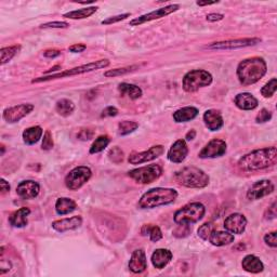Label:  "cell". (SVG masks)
Listing matches in <instances>:
<instances>
[{
	"mask_svg": "<svg viewBox=\"0 0 277 277\" xmlns=\"http://www.w3.org/2000/svg\"><path fill=\"white\" fill-rule=\"evenodd\" d=\"M163 154V146L162 145H155L151 148L149 151L137 153L134 152L129 156L128 161L132 165H140V163L148 162L151 160H154L156 158L161 156Z\"/></svg>",
	"mask_w": 277,
	"mask_h": 277,
	"instance_id": "cell-12",
	"label": "cell"
},
{
	"mask_svg": "<svg viewBox=\"0 0 277 277\" xmlns=\"http://www.w3.org/2000/svg\"><path fill=\"white\" fill-rule=\"evenodd\" d=\"M139 69L138 65H131V66H127V67H121V69H115V70H111L107 71L104 73L105 77H117V76H122V75H127L129 73H132L134 71H137Z\"/></svg>",
	"mask_w": 277,
	"mask_h": 277,
	"instance_id": "cell-36",
	"label": "cell"
},
{
	"mask_svg": "<svg viewBox=\"0 0 277 277\" xmlns=\"http://www.w3.org/2000/svg\"><path fill=\"white\" fill-rule=\"evenodd\" d=\"M203 121H205L206 127L211 131H218L224 125L221 112L217 110L206 111L203 114Z\"/></svg>",
	"mask_w": 277,
	"mask_h": 277,
	"instance_id": "cell-20",
	"label": "cell"
},
{
	"mask_svg": "<svg viewBox=\"0 0 277 277\" xmlns=\"http://www.w3.org/2000/svg\"><path fill=\"white\" fill-rule=\"evenodd\" d=\"M118 114V110L114 106H109L102 113V117H114Z\"/></svg>",
	"mask_w": 277,
	"mask_h": 277,
	"instance_id": "cell-48",
	"label": "cell"
},
{
	"mask_svg": "<svg viewBox=\"0 0 277 277\" xmlns=\"http://www.w3.org/2000/svg\"><path fill=\"white\" fill-rule=\"evenodd\" d=\"M0 186H1V194L2 195L5 194V193H8V192L10 191V185L4 179H1V181H0Z\"/></svg>",
	"mask_w": 277,
	"mask_h": 277,
	"instance_id": "cell-52",
	"label": "cell"
},
{
	"mask_svg": "<svg viewBox=\"0 0 277 277\" xmlns=\"http://www.w3.org/2000/svg\"><path fill=\"white\" fill-rule=\"evenodd\" d=\"M110 142L111 140L107 135H100V137L95 139L91 148H90V154H97V153L104 151L105 148H107V145L110 144Z\"/></svg>",
	"mask_w": 277,
	"mask_h": 277,
	"instance_id": "cell-34",
	"label": "cell"
},
{
	"mask_svg": "<svg viewBox=\"0 0 277 277\" xmlns=\"http://www.w3.org/2000/svg\"><path fill=\"white\" fill-rule=\"evenodd\" d=\"M92 176L91 169L86 166H79L73 169L65 178L66 188L71 191H77L86 184Z\"/></svg>",
	"mask_w": 277,
	"mask_h": 277,
	"instance_id": "cell-9",
	"label": "cell"
},
{
	"mask_svg": "<svg viewBox=\"0 0 277 277\" xmlns=\"http://www.w3.org/2000/svg\"><path fill=\"white\" fill-rule=\"evenodd\" d=\"M271 118H272V113L268 110H261L260 111L259 114L256 117V121L259 123H263V122H267L269 120H271Z\"/></svg>",
	"mask_w": 277,
	"mask_h": 277,
	"instance_id": "cell-41",
	"label": "cell"
},
{
	"mask_svg": "<svg viewBox=\"0 0 277 277\" xmlns=\"http://www.w3.org/2000/svg\"><path fill=\"white\" fill-rule=\"evenodd\" d=\"M129 269L131 272L139 274L143 273L148 269V261H146V254L143 249L134 250L131 259L129 261Z\"/></svg>",
	"mask_w": 277,
	"mask_h": 277,
	"instance_id": "cell-19",
	"label": "cell"
},
{
	"mask_svg": "<svg viewBox=\"0 0 277 277\" xmlns=\"http://www.w3.org/2000/svg\"><path fill=\"white\" fill-rule=\"evenodd\" d=\"M198 115V110L193 106H186L173 113V119L176 122H188L193 120Z\"/></svg>",
	"mask_w": 277,
	"mask_h": 277,
	"instance_id": "cell-27",
	"label": "cell"
},
{
	"mask_svg": "<svg viewBox=\"0 0 277 277\" xmlns=\"http://www.w3.org/2000/svg\"><path fill=\"white\" fill-rule=\"evenodd\" d=\"M259 42H261L260 38H244V39H235V40H227V41H219L208 44L206 49H214V50H235L247 48L251 46H256Z\"/></svg>",
	"mask_w": 277,
	"mask_h": 277,
	"instance_id": "cell-10",
	"label": "cell"
},
{
	"mask_svg": "<svg viewBox=\"0 0 277 277\" xmlns=\"http://www.w3.org/2000/svg\"><path fill=\"white\" fill-rule=\"evenodd\" d=\"M223 19H224V15L220 14V13H210L207 15V21H209V22H218Z\"/></svg>",
	"mask_w": 277,
	"mask_h": 277,
	"instance_id": "cell-50",
	"label": "cell"
},
{
	"mask_svg": "<svg viewBox=\"0 0 277 277\" xmlns=\"http://www.w3.org/2000/svg\"><path fill=\"white\" fill-rule=\"evenodd\" d=\"M274 191V184L270 180H260L251 185L247 192V197L250 200L261 199L262 197L268 196Z\"/></svg>",
	"mask_w": 277,
	"mask_h": 277,
	"instance_id": "cell-13",
	"label": "cell"
},
{
	"mask_svg": "<svg viewBox=\"0 0 277 277\" xmlns=\"http://www.w3.org/2000/svg\"><path fill=\"white\" fill-rule=\"evenodd\" d=\"M178 198V192L173 189L155 188L151 189L141 197L139 207L141 209H152L159 206L170 205Z\"/></svg>",
	"mask_w": 277,
	"mask_h": 277,
	"instance_id": "cell-3",
	"label": "cell"
},
{
	"mask_svg": "<svg viewBox=\"0 0 277 277\" xmlns=\"http://www.w3.org/2000/svg\"><path fill=\"white\" fill-rule=\"evenodd\" d=\"M234 102L236 106L242 111H252L256 109V107H258L259 104L258 100L254 98L251 93L248 92L237 94L234 99Z\"/></svg>",
	"mask_w": 277,
	"mask_h": 277,
	"instance_id": "cell-22",
	"label": "cell"
},
{
	"mask_svg": "<svg viewBox=\"0 0 277 277\" xmlns=\"http://www.w3.org/2000/svg\"><path fill=\"white\" fill-rule=\"evenodd\" d=\"M162 173V168L157 163H152L141 168L133 169L128 172V176L133 179L135 182L141 184H150L153 183L157 179H159Z\"/></svg>",
	"mask_w": 277,
	"mask_h": 277,
	"instance_id": "cell-8",
	"label": "cell"
},
{
	"mask_svg": "<svg viewBox=\"0 0 277 277\" xmlns=\"http://www.w3.org/2000/svg\"><path fill=\"white\" fill-rule=\"evenodd\" d=\"M87 49L86 44H82V43H77V44H73V46L70 47V51L73 53H80L83 52L84 50Z\"/></svg>",
	"mask_w": 277,
	"mask_h": 277,
	"instance_id": "cell-49",
	"label": "cell"
},
{
	"mask_svg": "<svg viewBox=\"0 0 277 277\" xmlns=\"http://www.w3.org/2000/svg\"><path fill=\"white\" fill-rule=\"evenodd\" d=\"M34 110L33 104H20L9 107L3 111V119L9 123L20 121L22 118L27 116Z\"/></svg>",
	"mask_w": 277,
	"mask_h": 277,
	"instance_id": "cell-14",
	"label": "cell"
},
{
	"mask_svg": "<svg viewBox=\"0 0 277 277\" xmlns=\"http://www.w3.org/2000/svg\"><path fill=\"white\" fill-rule=\"evenodd\" d=\"M268 66L262 58H250L241 61L237 66V77L241 84L250 86L258 82L265 74Z\"/></svg>",
	"mask_w": 277,
	"mask_h": 277,
	"instance_id": "cell-2",
	"label": "cell"
},
{
	"mask_svg": "<svg viewBox=\"0 0 277 277\" xmlns=\"http://www.w3.org/2000/svg\"><path fill=\"white\" fill-rule=\"evenodd\" d=\"M276 232H271V233L264 236V241L268 246L276 248L277 247V239H276Z\"/></svg>",
	"mask_w": 277,
	"mask_h": 277,
	"instance_id": "cell-44",
	"label": "cell"
},
{
	"mask_svg": "<svg viewBox=\"0 0 277 277\" xmlns=\"http://www.w3.org/2000/svg\"><path fill=\"white\" fill-rule=\"evenodd\" d=\"M195 137H196V131L195 130H191L190 132H188L186 133V140L188 141H192V140H194L195 139Z\"/></svg>",
	"mask_w": 277,
	"mask_h": 277,
	"instance_id": "cell-53",
	"label": "cell"
},
{
	"mask_svg": "<svg viewBox=\"0 0 277 277\" xmlns=\"http://www.w3.org/2000/svg\"><path fill=\"white\" fill-rule=\"evenodd\" d=\"M69 26L70 24L66 23V22L56 21V22H49V23L42 24L40 25V28H67Z\"/></svg>",
	"mask_w": 277,
	"mask_h": 277,
	"instance_id": "cell-45",
	"label": "cell"
},
{
	"mask_svg": "<svg viewBox=\"0 0 277 277\" xmlns=\"http://www.w3.org/2000/svg\"><path fill=\"white\" fill-rule=\"evenodd\" d=\"M31 213V210L26 207L14 211L9 218V222L14 228H24L27 225V217Z\"/></svg>",
	"mask_w": 277,
	"mask_h": 277,
	"instance_id": "cell-26",
	"label": "cell"
},
{
	"mask_svg": "<svg viewBox=\"0 0 277 277\" xmlns=\"http://www.w3.org/2000/svg\"><path fill=\"white\" fill-rule=\"evenodd\" d=\"M118 90L121 93V95H128L131 100H137L142 97V90L140 87L135 86V84L122 82L118 86Z\"/></svg>",
	"mask_w": 277,
	"mask_h": 277,
	"instance_id": "cell-30",
	"label": "cell"
},
{
	"mask_svg": "<svg viewBox=\"0 0 277 277\" xmlns=\"http://www.w3.org/2000/svg\"><path fill=\"white\" fill-rule=\"evenodd\" d=\"M172 252L169 249H156L152 254V263L156 269H163L171 261Z\"/></svg>",
	"mask_w": 277,
	"mask_h": 277,
	"instance_id": "cell-23",
	"label": "cell"
},
{
	"mask_svg": "<svg viewBox=\"0 0 277 277\" xmlns=\"http://www.w3.org/2000/svg\"><path fill=\"white\" fill-rule=\"evenodd\" d=\"M212 82L210 73L203 70H194L189 72L183 78L182 86L186 92H196L200 88L208 87Z\"/></svg>",
	"mask_w": 277,
	"mask_h": 277,
	"instance_id": "cell-7",
	"label": "cell"
},
{
	"mask_svg": "<svg viewBox=\"0 0 277 277\" xmlns=\"http://www.w3.org/2000/svg\"><path fill=\"white\" fill-rule=\"evenodd\" d=\"M241 267L246 272H249L252 274L261 273L264 269V265L261 260L258 257L253 256V254H248V256L244 258L241 262Z\"/></svg>",
	"mask_w": 277,
	"mask_h": 277,
	"instance_id": "cell-25",
	"label": "cell"
},
{
	"mask_svg": "<svg viewBox=\"0 0 277 277\" xmlns=\"http://www.w3.org/2000/svg\"><path fill=\"white\" fill-rule=\"evenodd\" d=\"M188 154H189V149L185 141L178 140L177 142L173 143L170 150H169L167 156H168V159L170 161L174 163H180L185 159Z\"/></svg>",
	"mask_w": 277,
	"mask_h": 277,
	"instance_id": "cell-18",
	"label": "cell"
},
{
	"mask_svg": "<svg viewBox=\"0 0 277 277\" xmlns=\"http://www.w3.org/2000/svg\"><path fill=\"white\" fill-rule=\"evenodd\" d=\"M179 9H180V4L167 5V7L157 9L155 11H153V12L146 13L144 15L139 16V18H137V19H133L131 22H130V25H131V26H139L141 24L146 23V22H151V21H154V20L165 18V16L171 14L173 12H176V11H178Z\"/></svg>",
	"mask_w": 277,
	"mask_h": 277,
	"instance_id": "cell-11",
	"label": "cell"
},
{
	"mask_svg": "<svg viewBox=\"0 0 277 277\" xmlns=\"http://www.w3.org/2000/svg\"><path fill=\"white\" fill-rule=\"evenodd\" d=\"M130 15H131L130 13H125V14H120V15L112 16V18H109V19H106V20H103V21H102V24H103V25L114 24V23H117V22H120V21H122V20H125V19L129 18Z\"/></svg>",
	"mask_w": 277,
	"mask_h": 277,
	"instance_id": "cell-43",
	"label": "cell"
},
{
	"mask_svg": "<svg viewBox=\"0 0 277 277\" xmlns=\"http://www.w3.org/2000/svg\"><path fill=\"white\" fill-rule=\"evenodd\" d=\"M141 233H142V235H144V236L149 235L150 239L154 242L160 240L162 238L161 230L158 227H156V225H153V224H145L142 228V230H141Z\"/></svg>",
	"mask_w": 277,
	"mask_h": 277,
	"instance_id": "cell-33",
	"label": "cell"
},
{
	"mask_svg": "<svg viewBox=\"0 0 277 277\" xmlns=\"http://www.w3.org/2000/svg\"><path fill=\"white\" fill-rule=\"evenodd\" d=\"M212 231H213L212 223L210 222L205 223L198 229V236L203 240H208L209 236H210V234L212 233Z\"/></svg>",
	"mask_w": 277,
	"mask_h": 277,
	"instance_id": "cell-39",
	"label": "cell"
},
{
	"mask_svg": "<svg viewBox=\"0 0 277 277\" xmlns=\"http://www.w3.org/2000/svg\"><path fill=\"white\" fill-rule=\"evenodd\" d=\"M41 148L44 151H50L53 148V140H52V135H51L50 131H46V133H44Z\"/></svg>",
	"mask_w": 277,
	"mask_h": 277,
	"instance_id": "cell-42",
	"label": "cell"
},
{
	"mask_svg": "<svg viewBox=\"0 0 277 277\" xmlns=\"http://www.w3.org/2000/svg\"><path fill=\"white\" fill-rule=\"evenodd\" d=\"M61 54V52L59 50H47L44 51L43 55L46 56V58H56V56H59Z\"/></svg>",
	"mask_w": 277,
	"mask_h": 277,
	"instance_id": "cell-51",
	"label": "cell"
},
{
	"mask_svg": "<svg viewBox=\"0 0 277 277\" xmlns=\"http://www.w3.org/2000/svg\"><path fill=\"white\" fill-rule=\"evenodd\" d=\"M139 127V123L135 121H130V120H125L119 122L118 125V133L120 135H127L132 133L134 130H137Z\"/></svg>",
	"mask_w": 277,
	"mask_h": 277,
	"instance_id": "cell-37",
	"label": "cell"
},
{
	"mask_svg": "<svg viewBox=\"0 0 277 277\" xmlns=\"http://www.w3.org/2000/svg\"><path fill=\"white\" fill-rule=\"evenodd\" d=\"M206 208L200 202H191L174 213V222L177 224H191L200 221L205 216Z\"/></svg>",
	"mask_w": 277,
	"mask_h": 277,
	"instance_id": "cell-6",
	"label": "cell"
},
{
	"mask_svg": "<svg viewBox=\"0 0 277 277\" xmlns=\"http://www.w3.org/2000/svg\"><path fill=\"white\" fill-rule=\"evenodd\" d=\"M109 157L113 162L119 163L123 160V152L118 146H115L109 152Z\"/></svg>",
	"mask_w": 277,
	"mask_h": 277,
	"instance_id": "cell-40",
	"label": "cell"
},
{
	"mask_svg": "<svg viewBox=\"0 0 277 277\" xmlns=\"http://www.w3.org/2000/svg\"><path fill=\"white\" fill-rule=\"evenodd\" d=\"M174 179L180 185L189 189H203L209 184V176L197 167H185L177 171Z\"/></svg>",
	"mask_w": 277,
	"mask_h": 277,
	"instance_id": "cell-4",
	"label": "cell"
},
{
	"mask_svg": "<svg viewBox=\"0 0 277 277\" xmlns=\"http://www.w3.org/2000/svg\"><path fill=\"white\" fill-rule=\"evenodd\" d=\"M81 224H82L81 217L76 216V217L66 218V219L58 220V221H54L52 223V228L55 231L60 232V233H64V232H66V231H72V230L78 229Z\"/></svg>",
	"mask_w": 277,
	"mask_h": 277,
	"instance_id": "cell-21",
	"label": "cell"
},
{
	"mask_svg": "<svg viewBox=\"0 0 277 277\" xmlns=\"http://www.w3.org/2000/svg\"><path fill=\"white\" fill-rule=\"evenodd\" d=\"M218 1H205V2H202V1H197V5H199V7H203V5H210V4H214V3H217Z\"/></svg>",
	"mask_w": 277,
	"mask_h": 277,
	"instance_id": "cell-54",
	"label": "cell"
},
{
	"mask_svg": "<svg viewBox=\"0 0 277 277\" xmlns=\"http://www.w3.org/2000/svg\"><path fill=\"white\" fill-rule=\"evenodd\" d=\"M43 133V130L39 126H34L31 128H27L23 132V141L27 145L36 144L39 140L41 139Z\"/></svg>",
	"mask_w": 277,
	"mask_h": 277,
	"instance_id": "cell-29",
	"label": "cell"
},
{
	"mask_svg": "<svg viewBox=\"0 0 277 277\" xmlns=\"http://www.w3.org/2000/svg\"><path fill=\"white\" fill-rule=\"evenodd\" d=\"M264 217L267 220L275 219V217H276V202L275 201L272 203V206L269 207L267 212H265V214H264Z\"/></svg>",
	"mask_w": 277,
	"mask_h": 277,
	"instance_id": "cell-47",
	"label": "cell"
},
{
	"mask_svg": "<svg viewBox=\"0 0 277 277\" xmlns=\"http://www.w3.org/2000/svg\"><path fill=\"white\" fill-rule=\"evenodd\" d=\"M76 207V202L71 198H67V197H61L55 202V211L60 216H65V214L73 212Z\"/></svg>",
	"mask_w": 277,
	"mask_h": 277,
	"instance_id": "cell-28",
	"label": "cell"
},
{
	"mask_svg": "<svg viewBox=\"0 0 277 277\" xmlns=\"http://www.w3.org/2000/svg\"><path fill=\"white\" fill-rule=\"evenodd\" d=\"M75 110V105L72 101L67 99H61L55 104V111L59 113L61 116L67 117L70 116Z\"/></svg>",
	"mask_w": 277,
	"mask_h": 277,
	"instance_id": "cell-32",
	"label": "cell"
},
{
	"mask_svg": "<svg viewBox=\"0 0 277 277\" xmlns=\"http://www.w3.org/2000/svg\"><path fill=\"white\" fill-rule=\"evenodd\" d=\"M227 153V143L225 141L220 139H213L209 142L200 153V158H217L223 156Z\"/></svg>",
	"mask_w": 277,
	"mask_h": 277,
	"instance_id": "cell-15",
	"label": "cell"
},
{
	"mask_svg": "<svg viewBox=\"0 0 277 277\" xmlns=\"http://www.w3.org/2000/svg\"><path fill=\"white\" fill-rule=\"evenodd\" d=\"M40 192V185L33 180L21 182L16 188V193L23 199H33L38 196Z\"/></svg>",
	"mask_w": 277,
	"mask_h": 277,
	"instance_id": "cell-17",
	"label": "cell"
},
{
	"mask_svg": "<svg viewBox=\"0 0 277 277\" xmlns=\"http://www.w3.org/2000/svg\"><path fill=\"white\" fill-rule=\"evenodd\" d=\"M110 66V61L109 60H99L92 62V63H88V64H83L81 66L78 67H74V69L69 70V71H64L62 73H56V74H51L49 76H44V77H39L36 79H33V83H38V82H43V81H49L52 80V79H59V78H64V77H72V76H76V75H80V74H84V73H89V72H93L97 70H101V69H105V67Z\"/></svg>",
	"mask_w": 277,
	"mask_h": 277,
	"instance_id": "cell-5",
	"label": "cell"
},
{
	"mask_svg": "<svg viewBox=\"0 0 277 277\" xmlns=\"http://www.w3.org/2000/svg\"><path fill=\"white\" fill-rule=\"evenodd\" d=\"M209 241L211 242L213 246L222 247L230 245L231 242L234 241V235L231 234L230 232H223V231H212V233L209 236Z\"/></svg>",
	"mask_w": 277,
	"mask_h": 277,
	"instance_id": "cell-24",
	"label": "cell"
},
{
	"mask_svg": "<svg viewBox=\"0 0 277 277\" xmlns=\"http://www.w3.org/2000/svg\"><path fill=\"white\" fill-rule=\"evenodd\" d=\"M97 11H98V7H89V8L71 11L69 13H65L63 16L64 18L72 19V20H81V19L89 18V16L94 14Z\"/></svg>",
	"mask_w": 277,
	"mask_h": 277,
	"instance_id": "cell-31",
	"label": "cell"
},
{
	"mask_svg": "<svg viewBox=\"0 0 277 277\" xmlns=\"http://www.w3.org/2000/svg\"><path fill=\"white\" fill-rule=\"evenodd\" d=\"M77 137H78L79 140L88 141V140L93 138V131H92V130H89V129H82L81 131L78 133Z\"/></svg>",
	"mask_w": 277,
	"mask_h": 277,
	"instance_id": "cell-46",
	"label": "cell"
},
{
	"mask_svg": "<svg viewBox=\"0 0 277 277\" xmlns=\"http://www.w3.org/2000/svg\"><path fill=\"white\" fill-rule=\"evenodd\" d=\"M247 219L244 214L233 213L229 216L224 221V228L230 233L242 234L246 230Z\"/></svg>",
	"mask_w": 277,
	"mask_h": 277,
	"instance_id": "cell-16",
	"label": "cell"
},
{
	"mask_svg": "<svg viewBox=\"0 0 277 277\" xmlns=\"http://www.w3.org/2000/svg\"><path fill=\"white\" fill-rule=\"evenodd\" d=\"M20 49H21L20 46L1 48V50H0V55H1V65L8 63V62L19 52Z\"/></svg>",
	"mask_w": 277,
	"mask_h": 277,
	"instance_id": "cell-35",
	"label": "cell"
},
{
	"mask_svg": "<svg viewBox=\"0 0 277 277\" xmlns=\"http://www.w3.org/2000/svg\"><path fill=\"white\" fill-rule=\"evenodd\" d=\"M277 161V151L275 146L256 150L242 156L238 161V168L244 172L262 170L274 166Z\"/></svg>",
	"mask_w": 277,
	"mask_h": 277,
	"instance_id": "cell-1",
	"label": "cell"
},
{
	"mask_svg": "<svg viewBox=\"0 0 277 277\" xmlns=\"http://www.w3.org/2000/svg\"><path fill=\"white\" fill-rule=\"evenodd\" d=\"M277 89V79L272 78L269 82L264 84V87L261 89V94L264 98H271L275 94Z\"/></svg>",
	"mask_w": 277,
	"mask_h": 277,
	"instance_id": "cell-38",
	"label": "cell"
}]
</instances>
